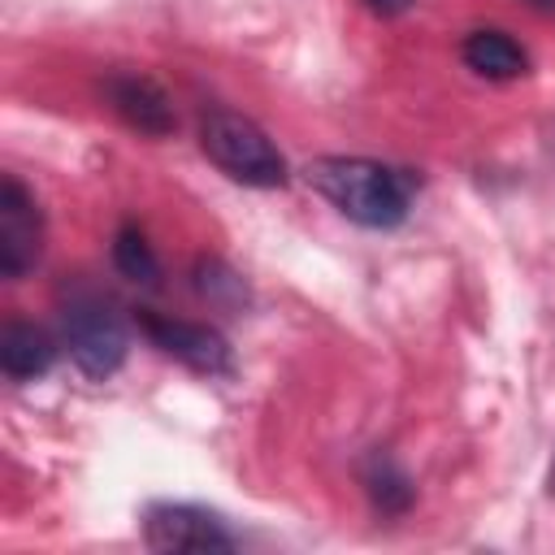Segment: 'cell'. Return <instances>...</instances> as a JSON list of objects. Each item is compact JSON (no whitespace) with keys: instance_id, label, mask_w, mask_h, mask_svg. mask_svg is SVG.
Instances as JSON below:
<instances>
[{"instance_id":"7a4b0ae2","label":"cell","mask_w":555,"mask_h":555,"mask_svg":"<svg viewBox=\"0 0 555 555\" xmlns=\"http://www.w3.org/2000/svg\"><path fill=\"white\" fill-rule=\"evenodd\" d=\"M199 147L221 173H230L243 186L269 191V186H286L291 178L278 143L238 108H208L199 121Z\"/></svg>"},{"instance_id":"6da1fadb","label":"cell","mask_w":555,"mask_h":555,"mask_svg":"<svg viewBox=\"0 0 555 555\" xmlns=\"http://www.w3.org/2000/svg\"><path fill=\"white\" fill-rule=\"evenodd\" d=\"M308 182L356 225L395 230L408 221L421 178L403 165H386L373 156H317L308 165Z\"/></svg>"},{"instance_id":"4fadbf2b","label":"cell","mask_w":555,"mask_h":555,"mask_svg":"<svg viewBox=\"0 0 555 555\" xmlns=\"http://www.w3.org/2000/svg\"><path fill=\"white\" fill-rule=\"evenodd\" d=\"M364 4H369L377 17H399V13H408L416 0H364Z\"/></svg>"},{"instance_id":"30bf717a","label":"cell","mask_w":555,"mask_h":555,"mask_svg":"<svg viewBox=\"0 0 555 555\" xmlns=\"http://www.w3.org/2000/svg\"><path fill=\"white\" fill-rule=\"evenodd\" d=\"M364 490H369V499H373V507L382 516H403L412 507V499H416L412 477L386 451H373L369 455V464H364Z\"/></svg>"},{"instance_id":"8992f818","label":"cell","mask_w":555,"mask_h":555,"mask_svg":"<svg viewBox=\"0 0 555 555\" xmlns=\"http://www.w3.org/2000/svg\"><path fill=\"white\" fill-rule=\"evenodd\" d=\"M43 251V212L22 178H0V273L9 282L26 278Z\"/></svg>"},{"instance_id":"9c48e42d","label":"cell","mask_w":555,"mask_h":555,"mask_svg":"<svg viewBox=\"0 0 555 555\" xmlns=\"http://www.w3.org/2000/svg\"><path fill=\"white\" fill-rule=\"evenodd\" d=\"M464 65L490 82H512L529 69V52L507 35V30H473L460 48Z\"/></svg>"},{"instance_id":"8fae6325","label":"cell","mask_w":555,"mask_h":555,"mask_svg":"<svg viewBox=\"0 0 555 555\" xmlns=\"http://www.w3.org/2000/svg\"><path fill=\"white\" fill-rule=\"evenodd\" d=\"M113 264H117L121 278H130L139 286H160V260H156L147 234L130 221L117 225V234H113Z\"/></svg>"},{"instance_id":"5b68a950","label":"cell","mask_w":555,"mask_h":555,"mask_svg":"<svg viewBox=\"0 0 555 555\" xmlns=\"http://www.w3.org/2000/svg\"><path fill=\"white\" fill-rule=\"evenodd\" d=\"M143 542L152 551H204V555L238 546L230 525L195 503H152L143 516Z\"/></svg>"},{"instance_id":"ba28073f","label":"cell","mask_w":555,"mask_h":555,"mask_svg":"<svg viewBox=\"0 0 555 555\" xmlns=\"http://www.w3.org/2000/svg\"><path fill=\"white\" fill-rule=\"evenodd\" d=\"M56 360V338L35 321H9L0 334V369L9 382H39Z\"/></svg>"},{"instance_id":"277c9868","label":"cell","mask_w":555,"mask_h":555,"mask_svg":"<svg viewBox=\"0 0 555 555\" xmlns=\"http://www.w3.org/2000/svg\"><path fill=\"white\" fill-rule=\"evenodd\" d=\"M139 330L152 338V347H160L165 356H173L191 373H204V377L234 373L230 343L212 325H204V321H182V317H165V312H147L143 308L139 312Z\"/></svg>"},{"instance_id":"7c38bea8","label":"cell","mask_w":555,"mask_h":555,"mask_svg":"<svg viewBox=\"0 0 555 555\" xmlns=\"http://www.w3.org/2000/svg\"><path fill=\"white\" fill-rule=\"evenodd\" d=\"M195 291H199L212 308H225V312H234V308L247 304V282H243L225 260H217V256H199V260H195Z\"/></svg>"},{"instance_id":"52a82bcc","label":"cell","mask_w":555,"mask_h":555,"mask_svg":"<svg viewBox=\"0 0 555 555\" xmlns=\"http://www.w3.org/2000/svg\"><path fill=\"white\" fill-rule=\"evenodd\" d=\"M104 100L139 134H169L173 130V104L147 74H121V69L108 74L104 78Z\"/></svg>"},{"instance_id":"5bb4252c","label":"cell","mask_w":555,"mask_h":555,"mask_svg":"<svg viewBox=\"0 0 555 555\" xmlns=\"http://www.w3.org/2000/svg\"><path fill=\"white\" fill-rule=\"evenodd\" d=\"M529 9H538V13H555V0H525Z\"/></svg>"},{"instance_id":"3957f363","label":"cell","mask_w":555,"mask_h":555,"mask_svg":"<svg viewBox=\"0 0 555 555\" xmlns=\"http://www.w3.org/2000/svg\"><path fill=\"white\" fill-rule=\"evenodd\" d=\"M61 347L69 351V360L82 377L108 382L126 364L130 334H126L121 317L113 312V304H104L95 295H78L61 312Z\"/></svg>"}]
</instances>
